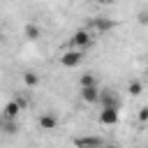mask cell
Listing matches in <instances>:
<instances>
[{
  "instance_id": "obj_1",
  "label": "cell",
  "mask_w": 148,
  "mask_h": 148,
  "mask_svg": "<svg viewBox=\"0 0 148 148\" xmlns=\"http://www.w3.org/2000/svg\"><path fill=\"white\" fill-rule=\"evenodd\" d=\"M92 42V32L88 30V28H79V30H74V35L69 37V46L72 49H83V46H88Z\"/></svg>"
},
{
  "instance_id": "obj_2",
  "label": "cell",
  "mask_w": 148,
  "mask_h": 148,
  "mask_svg": "<svg viewBox=\"0 0 148 148\" xmlns=\"http://www.w3.org/2000/svg\"><path fill=\"white\" fill-rule=\"evenodd\" d=\"M116 23L111 21V18H106V16H97V18H90V23H88V30L90 32H106V30H111Z\"/></svg>"
},
{
  "instance_id": "obj_3",
  "label": "cell",
  "mask_w": 148,
  "mask_h": 148,
  "mask_svg": "<svg viewBox=\"0 0 148 148\" xmlns=\"http://www.w3.org/2000/svg\"><path fill=\"white\" fill-rule=\"evenodd\" d=\"M81 60H83V53L76 51V49H69V51H65V53L60 56V65H62V67H76Z\"/></svg>"
},
{
  "instance_id": "obj_4",
  "label": "cell",
  "mask_w": 148,
  "mask_h": 148,
  "mask_svg": "<svg viewBox=\"0 0 148 148\" xmlns=\"http://www.w3.org/2000/svg\"><path fill=\"white\" fill-rule=\"evenodd\" d=\"M74 146H76V148H104V141H102L99 136L88 134V136H76V139H74Z\"/></svg>"
},
{
  "instance_id": "obj_5",
  "label": "cell",
  "mask_w": 148,
  "mask_h": 148,
  "mask_svg": "<svg viewBox=\"0 0 148 148\" xmlns=\"http://www.w3.org/2000/svg\"><path fill=\"white\" fill-rule=\"evenodd\" d=\"M99 123H102V125H116V123H118V109L104 106V109L99 111Z\"/></svg>"
},
{
  "instance_id": "obj_6",
  "label": "cell",
  "mask_w": 148,
  "mask_h": 148,
  "mask_svg": "<svg viewBox=\"0 0 148 148\" xmlns=\"http://www.w3.org/2000/svg\"><path fill=\"white\" fill-rule=\"evenodd\" d=\"M39 127L46 130V132H49V130H56V127H58V116L51 113V111L42 113V116H39Z\"/></svg>"
},
{
  "instance_id": "obj_7",
  "label": "cell",
  "mask_w": 148,
  "mask_h": 148,
  "mask_svg": "<svg viewBox=\"0 0 148 148\" xmlns=\"http://www.w3.org/2000/svg\"><path fill=\"white\" fill-rule=\"evenodd\" d=\"M81 99H83V102H88V104H95V102H99V88H97V86L81 88Z\"/></svg>"
},
{
  "instance_id": "obj_8",
  "label": "cell",
  "mask_w": 148,
  "mask_h": 148,
  "mask_svg": "<svg viewBox=\"0 0 148 148\" xmlns=\"http://www.w3.org/2000/svg\"><path fill=\"white\" fill-rule=\"evenodd\" d=\"M99 102H102V109H104V106H113V109L120 106V102H118V97H116L113 90H102V92H99Z\"/></svg>"
},
{
  "instance_id": "obj_9",
  "label": "cell",
  "mask_w": 148,
  "mask_h": 148,
  "mask_svg": "<svg viewBox=\"0 0 148 148\" xmlns=\"http://www.w3.org/2000/svg\"><path fill=\"white\" fill-rule=\"evenodd\" d=\"M18 113H21V106H18L14 99H12V102L2 109V116H5L7 120H16V118H18Z\"/></svg>"
},
{
  "instance_id": "obj_10",
  "label": "cell",
  "mask_w": 148,
  "mask_h": 148,
  "mask_svg": "<svg viewBox=\"0 0 148 148\" xmlns=\"http://www.w3.org/2000/svg\"><path fill=\"white\" fill-rule=\"evenodd\" d=\"M23 83H25L28 88H37V86H39V76H37L35 72H23Z\"/></svg>"
},
{
  "instance_id": "obj_11",
  "label": "cell",
  "mask_w": 148,
  "mask_h": 148,
  "mask_svg": "<svg viewBox=\"0 0 148 148\" xmlns=\"http://www.w3.org/2000/svg\"><path fill=\"white\" fill-rule=\"evenodd\" d=\"M39 35H42V30H39L37 23H28L25 25V37L28 39H39Z\"/></svg>"
},
{
  "instance_id": "obj_12",
  "label": "cell",
  "mask_w": 148,
  "mask_h": 148,
  "mask_svg": "<svg viewBox=\"0 0 148 148\" xmlns=\"http://www.w3.org/2000/svg\"><path fill=\"white\" fill-rule=\"evenodd\" d=\"M81 88H88V86H97V79H95V74L92 72H86V74H81Z\"/></svg>"
},
{
  "instance_id": "obj_13",
  "label": "cell",
  "mask_w": 148,
  "mask_h": 148,
  "mask_svg": "<svg viewBox=\"0 0 148 148\" xmlns=\"http://www.w3.org/2000/svg\"><path fill=\"white\" fill-rule=\"evenodd\" d=\"M2 132H5V134H16V132H18V123H16V120H5Z\"/></svg>"
},
{
  "instance_id": "obj_14",
  "label": "cell",
  "mask_w": 148,
  "mask_h": 148,
  "mask_svg": "<svg viewBox=\"0 0 148 148\" xmlns=\"http://www.w3.org/2000/svg\"><path fill=\"white\" fill-rule=\"evenodd\" d=\"M127 90H130V95H141L143 92V86H141V81H132Z\"/></svg>"
},
{
  "instance_id": "obj_15",
  "label": "cell",
  "mask_w": 148,
  "mask_h": 148,
  "mask_svg": "<svg viewBox=\"0 0 148 148\" xmlns=\"http://www.w3.org/2000/svg\"><path fill=\"white\" fill-rule=\"evenodd\" d=\"M139 23L141 25H148V9H141L139 12Z\"/></svg>"
},
{
  "instance_id": "obj_16",
  "label": "cell",
  "mask_w": 148,
  "mask_h": 148,
  "mask_svg": "<svg viewBox=\"0 0 148 148\" xmlns=\"http://www.w3.org/2000/svg\"><path fill=\"white\" fill-rule=\"evenodd\" d=\"M139 120H141V123L148 120V106H141V109H139Z\"/></svg>"
},
{
  "instance_id": "obj_17",
  "label": "cell",
  "mask_w": 148,
  "mask_h": 148,
  "mask_svg": "<svg viewBox=\"0 0 148 148\" xmlns=\"http://www.w3.org/2000/svg\"><path fill=\"white\" fill-rule=\"evenodd\" d=\"M14 102H16V104H18V106H21V111H23V109H25V106H28V99H25V97H21V95H18V97H16V99H14Z\"/></svg>"
},
{
  "instance_id": "obj_18",
  "label": "cell",
  "mask_w": 148,
  "mask_h": 148,
  "mask_svg": "<svg viewBox=\"0 0 148 148\" xmlns=\"http://www.w3.org/2000/svg\"><path fill=\"white\" fill-rule=\"evenodd\" d=\"M5 120H7V118H5V116H2V111H0V130H2V125H5Z\"/></svg>"
},
{
  "instance_id": "obj_19",
  "label": "cell",
  "mask_w": 148,
  "mask_h": 148,
  "mask_svg": "<svg viewBox=\"0 0 148 148\" xmlns=\"http://www.w3.org/2000/svg\"><path fill=\"white\" fill-rule=\"evenodd\" d=\"M92 2H113V0H92Z\"/></svg>"
},
{
  "instance_id": "obj_20",
  "label": "cell",
  "mask_w": 148,
  "mask_h": 148,
  "mask_svg": "<svg viewBox=\"0 0 148 148\" xmlns=\"http://www.w3.org/2000/svg\"><path fill=\"white\" fill-rule=\"evenodd\" d=\"M104 148H118V146H104Z\"/></svg>"
},
{
  "instance_id": "obj_21",
  "label": "cell",
  "mask_w": 148,
  "mask_h": 148,
  "mask_svg": "<svg viewBox=\"0 0 148 148\" xmlns=\"http://www.w3.org/2000/svg\"><path fill=\"white\" fill-rule=\"evenodd\" d=\"M2 39H5V35H2V32H0V42H2Z\"/></svg>"
},
{
  "instance_id": "obj_22",
  "label": "cell",
  "mask_w": 148,
  "mask_h": 148,
  "mask_svg": "<svg viewBox=\"0 0 148 148\" xmlns=\"http://www.w3.org/2000/svg\"><path fill=\"white\" fill-rule=\"evenodd\" d=\"M146 74H148V67H146Z\"/></svg>"
}]
</instances>
